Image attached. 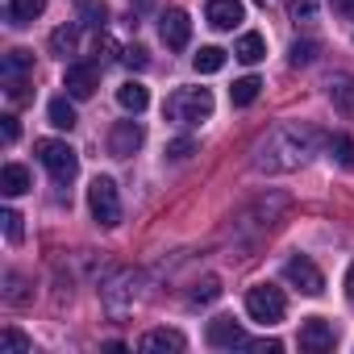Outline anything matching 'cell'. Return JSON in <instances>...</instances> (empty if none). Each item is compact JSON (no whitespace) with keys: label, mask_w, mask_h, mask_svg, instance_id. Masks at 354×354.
<instances>
[{"label":"cell","mask_w":354,"mask_h":354,"mask_svg":"<svg viewBox=\"0 0 354 354\" xmlns=\"http://www.w3.org/2000/svg\"><path fill=\"white\" fill-rule=\"evenodd\" d=\"M317 146V133L313 129H300V125H275L259 146H254V171H267V175H279V171H296L308 162Z\"/></svg>","instance_id":"cell-1"},{"label":"cell","mask_w":354,"mask_h":354,"mask_svg":"<svg viewBox=\"0 0 354 354\" xmlns=\"http://www.w3.org/2000/svg\"><path fill=\"white\" fill-rule=\"evenodd\" d=\"M263 5H271V0H263Z\"/></svg>","instance_id":"cell-37"},{"label":"cell","mask_w":354,"mask_h":354,"mask_svg":"<svg viewBox=\"0 0 354 354\" xmlns=\"http://www.w3.org/2000/svg\"><path fill=\"white\" fill-rule=\"evenodd\" d=\"M88 209H92L96 225H104V230H113L121 221V196H117V184L109 175H96L88 184Z\"/></svg>","instance_id":"cell-5"},{"label":"cell","mask_w":354,"mask_h":354,"mask_svg":"<svg viewBox=\"0 0 354 354\" xmlns=\"http://www.w3.org/2000/svg\"><path fill=\"white\" fill-rule=\"evenodd\" d=\"M205 21H209L213 30H238V26L246 21V5H242V0H209Z\"/></svg>","instance_id":"cell-10"},{"label":"cell","mask_w":354,"mask_h":354,"mask_svg":"<svg viewBox=\"0 0 354 354\" xmlns=\"http://www.w3.org/2000/svg\"><path fill=\"white\" fill-rule=\"evenodd\" d=\"M333 342H337V333H333V325H329L325 317H308V321L300 325V350L321 354V350H333Z\"/></svg>","instance_id":"cell-12"},{"label":"cell","mask_w":354,"mask_h":354,"mask_svg":"<svg viewBox=\"0 0 354 354\" xmlns=\"http://www.w3.org/2000/svg\"><path fill=\"white\" fill-rule=\"evenodd\" d=\"M34 350V342L26 337V333H17V329H5L0 333V354H30Z\"/></svg>","instance_id":"cell-25"},{"label":"cell","mask_w":354,"mask_h":354,"mask_svg":"<svg viewBox=\"0 0 354 354\" xmlns=\"http://www.w3.org/2000/svg\"><path fill=\"white\" fill-rule=\"evenodd\" d=\"M121 63H125L129 71H146V67H150V55H146V46H125V50H121Z\"/></svg>","instance_id":"cell-30"},{"label":"cell","mask_w":354,"mask_h":354,"mask_svg":"<svg viewBox=\"0 0 354 354\" xmlns=\"http://www.w3.org/2000/svg\"><path fill=\"white\" fill-rule=\"evenodd\" d=\"M0 221H5V238H9L13 246L26 238V230H21V213H17V209H5V213H0Z\"/></svg>","instance_id":"cell-28"},{"label":"cell","mask_w":354,"mask_h":354,"mask_svg":"<svg viewBox=\"0 0 354 354\" xmlns=\"http://www.w3.org/2000/svg\"><path fill=\"white\" fill-rule=\"evenodd\" d=\"M337 9H342L346 17H354V0H337Z\"/></svg>","instance_id":"cell-36"},{"label":"cell","mask_w":354,"mask_h":354,"mask_svg":"<svg viewBox=\"0 0 354 354\" xmlns=\"http://www.w3.org/2000/svg\"><path fill=\"white\" fill-rule=\"evenodd\" d=\"M205 342H209L213 350H234V346H246V333H242V325H238L234 317H213Z\"/></svg>","instance_id":"cell-11"},{"label":"cell","mask_w":354,"mask_h":354,"mask_svg":"<svg viewBox=\"0 0 354 354\" xmlns=\"http://www.w3.org/2000/svg\"><path fill=\"white\" fill-rule=\"evenodd\" d=\"M209 117H213V92L209 88H175L167 96V121H175V125L192 129Z\"/></svg>","instance_id":"cell-2"},{"label":"cell","mask_w":354,"mask_h":354,"mask_svg":"<svg viewBox=\"0 0 354 354\" xmlns=\"http://www.w3.org/2000/svg\"><path fill=\"white\" fill-rule=\"evenodd\" d=\"M259 75H246V80H234V88H230V100L238 104V109H246V104H254L259 100Z\"/></svg>","instance_id":"cell-23"},{"label":"cell","mask_w":354,"mask_h":354,"mask_svg":"<svg viewBox=\"0 0 354 354\" xmlns=\"http://www.w3.org/2000/svg\"><path fill=\"white\" fill-rule=\"evenodd\" d=\"M346 296L354 300V263H350V271H346Z\"/></svg>","instance_id":"cell-35"},{"label":"cell","mask_w":354,"mask_h":354,"mask_svg":"<svg viewBox=\"0 0 354 354\" xmlns=\"http://www.w3.org/2000/svg\"><path fill=\"white\" fill-rule=\"evenodd\" d=\"M138 350H171V354H184L188 350V337L180 329H150V333H142Z\"/></svg>","instance_id":"cell-14"},{"label":"cell","mask_w":354,"mask_h":354,"mask_svg":"<svg viewBox=\"0 0 354 354\" xmlns=\"http://www.w3.org/2000/svg\"><path fill=\"white\" fill-rule=\"evenodd\" d=\"M96 63H71L67 67V75H63V88H67V96H75V100H88L92 92H96Z\"/></svg>","instance_id":"cell-13"},{"label":"cell","mask_w":354,"mask_h":354,"mask_svg":"<svg viewBox=\"0 0 354 354\" xmlns=\"http://www.w3.org/2000/svg\"><path fill=\"white\" fill-rule=\"evenodd\" d=\"M158 38H162L167 50H184L188 38H192V21H188V13H184V9H167V13L158 17Z\"/></svg>","instance_id":"cell-8"},{"label":"cell","mask_w":354,"mask_h":354,"mask_svg":"<svg viewBox=\"0 0 354 354\" xmlns=\"http://www.w3.org/2000/svg\"><path fill=\"white\" fill-rule=\"evenodd\" d=\"M0 133H5V142L13 146L17 142V117H0Z\"/></svg>","instance_id":"cell-34"},{"label":"cell","mask_w":354,"mask_h":354,"mask_svg":"<svg viewBox=\"0 0 354 354\" xmlns=\"http://www.w3.org/2000/svg\"><path fill=\"white\" fill-rule=\"evenodd\" d=\"M283 279H288L292 288H300L304 296H321V292H325V275H321L317 263L304 259V254H296V259L283 263Z\"/></svg>","instance_id":"cell-7"},{"label":"cell","mask_w":354,"mask_h":354,"mask_svg":"<svg viewBox=\"0 0 354 354\" xmlns=\"http://www.w3.org/2000/svg\"><path fill=\"white\" fill-rule=\"evenodd\" d=\"M217 296H221V283H217L213 275H209V279H201V283L192 288V304H213Z\"/></svg>","instance_id":"cell-27"},{"label":"cell","mask_w":354,"mask_h":354,"mask_svg":"<svg viewBox=\"0 0 354 354\" xmlns=\"http://www.w3.org/2000/svg\"><path fill=\"white\" fill-rule=\"evenodd\" d=\"M75 42H80V30H75V26H59V30L50 34V55L67 59V55L75 50Z\"/></svg>","instance_id":"cell-24"},{"label":"cell","mask_w":354,"mask_h":354,"mask_svg":"<svg viewBox=\"0 0 354 354\" xmlns=\"http://www.w3.org/2000/svg\"><path fill=\"white\" fill-rule=\"evenodd\" d=\"M329 100H333V109L342 117L354 121V75H333L329 80Z\"/></svg>","instance_id":"cell-15"},{"label":"cell","mask_w":354,"mask_h":354,"mask_svg":"<svg viewBox=\"0 0 354 354\" xmlns=\"http://www.w3.org/2000/svg\"><path fill=\"white\" fill-rule=\"evenodd\" d=\"M142 142H146L142 121H117V125H113V133H109V154L129 158L133 150H142Z\"/></svg>","instance_id":"cell-9"},{"label":"cell","mask_w":354,"mask_h":354,"mask_svg":"<svg viewBox=\"0 0 354 354\" xmlns=\"http://www.w3.org/2000/svg\"><path fill=\"white\" fill-rule=\"evenodd\" d=\"M42 9H46V0H9V5H5V21L9 26H30V21L42 17Z\"/></svg>","instance_id":"cell-16"},{"label":"cell","mask_w":354,"mask_h":354,"mask_svg":"<svg viewBox=\"0 0 354 354\" xmlns=\"http://www.w3.org/2000/svg\"><path fill=\"white\" fill-rule=\"evenodd\" d=\"M313 13H317V5H313V0H292V17H296V21H300V17L308 21Z\"/></svg>","instance_id":"cell-33"},{"label":"cell","mask_w":354,"mask_h":354,"mask_svg":"<svg viewBox=\"0 0 354 354\" xmlns=\"http://www.w3.org/2000/svg\"><path fill=\"white\" fill-rule=\"evenodd\" d=\"M246 313H250V321H259V325H279L283 313H288V300H283V292H279L275 283H254V288L246 292Z\"/></svg>","instance_id":"cell-4"},{"label":"cell","mask_w":354,"mask_h":354,"mask_svg":"<svg viewBox=\"0 0 354 354\" xmlns=\"http://www.w3.org/2000/svg\"><path fill=\"white\" fill-rule=\"evenodd\" d=\"M192 150H196V142H192V138H175V142H167V158H175V162L188 158Z\"/></svg>","instance_id":"cell-32"},{"label":"cell","mask_w":354,"mask_h":354,"mask_svg":"<svg viewBox=\"0 0 354 354\" xmlns=\"http://www.w3.org/2000/svg\"><path fill=\"white\" fill-rule=\"evenodd\" d=\"M329 158H333L342 171H354V138H350V133H333V138H329Z\"/></svg>","instance_id":"cell-21"},{"label":"cell","mask_w":354,"mask_h":354,"mask_svg":"<svg viewBox=\"0 0 354 354\" xmlns=\"http://www.w3.org/2000/svg\"><path fill=\"white\" fill-rule=\"evenodd\" d=\"M288 59H292V67H308L317 59V42H308V38L304 42H292V55Z\"/></svg>","instance_id":"cell-29"},{"label":"cell","mask_w":354,"mask_h":354,"mask_svg":"<svg viewBox=\"0 0 354 354\" xmlns=\"http://www.w3.org/2000/svg\"><path fill=\"white\" fill-rule=\"evenodd\" d=\"M46 117H50V125H55V129H75V121H80L67 96H55V100L46 104Z\"/></svg>","instance_id":"cell-20"},{"label":"cell","mask_w":354,"mask_h":354,"mask_svg":"<svg viewBox=\"0 0 354 354\" xmlns=\"http://www.w3.org/2000/svg\"><path fill=\"white\" fill-rule=\"evenodd\" d=\"M117 104H121L125 113H133V117H138V113L150 104V92H146L142 84H133V80H129V84H121V88H117Z\"/></svg>","instance_id":"cell-18"},{"label":"cell","mask_w":354,"mask_h":354,"mask_svg":"<svg viewBox=\"0 0 354 354\" xmlns=\"http://www.w3.org/2000/svg\"><path fill=\"white\" fill-rule=\"evenodd\" d=\"M192 67H196L201 75H217V71L225 67V50H221V46H201L196 59H192Z\"/></svg>","instance_id":"cell-22"},{"label":"cell","mask_w":354,"mask_h":354,"mask_svg":"<svg viewBox=\"0 0 354 354\" xmlns=\"http://www.w3.org/2000/svg\"><path fill=\"white\" fill-rule=\"evenodd\" d=\"M263 55H267V42H263V34H254V30L242 34L238 46H234V59H242V63H259Z\"/></svg>","instance_id":"cell-19"},{"label":"cell","mask_w":354,"mask_h":354,"mask_svg":"<svg viewBox=\"0 0 354 354\" xmlns=\"http://www.w3.org/2000/svg\"><path fill=\"white\" fill-rule=\"evenodd\" d=\"M5 283H9V292H5V300H9V304H26V300H30V292H21V288H26V279H21L17 271H9V275H5Z\"/></svg>","instance_id":"cell-31"},{"label":"cell","mask_w":354,"mask_h":354,"mask_svg":"<svg viewBox=\"0 0 354 354\" xmlns=\"http://www.w3.org/2000/svg\"><path fill=\"white\" fill-rule=\"evenodd\" d=\"M84 26H92V30L109 26V5H104V0H88V5H84Z\"/></svg>","instance_id":"cell-26"},{"label":"cell","mask_w":354,"mask_h":354,"mask_svg":"<svg viewBox=\"0 0 354 354\" xmlns=\"http://www.w3.org/2000/svg\"><path fill=\"white\" fill-rule=\"evenodd\" d=\"M0 192H5V196L30 192V171L21 162H5V167H0Z\"/></svg>","instance_id":"cell-17"},{"label":"cell","mask_w":354,"mask_h":354,"mask_svg":"<svg viewBox=\"0 0 354 354\" xmlns=\"http://www.w3.org/2000/svg\"><path fill=\"white\" fill-rule=\"evenodd\" d=\"M30 75H34V55L30 50H9L5 55V63H0V80H5V96L13 100V104H21L30 92Z\"/></svg>","instance_id":"cell-6"},{"label":"cell","mask_w":354,"mask_h":354,"mask_svg":"<svg viewBox=\"0 0 354 354\" xmlns=\"http://www.w3.org/2000/svg\"><path fill=\"white\" fill-rule=\"evenodd\" d=\"M34 150H38L42 167L50 171V180H55L59 188H67L75 175H80V154H75L67 142H59V138H42V142H34Z\"/></svg>","instance_id":"cell-3"}]
</instances>
